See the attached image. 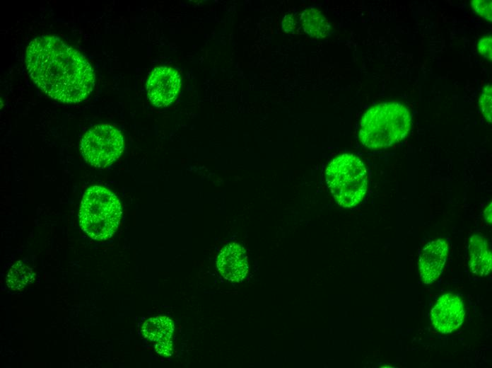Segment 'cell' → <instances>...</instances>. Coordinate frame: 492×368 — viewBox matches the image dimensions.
I'll return each instance as SVG.
<instances>
[{
    "instance_id": "cell-1",
    "label": "cell",
    "mask_w": 492,
    "mask_h": 368,
    "mask_svg": "<svg viewBox=\"0 0 492 368\" xmlns=\"http://www.w3.org/2000/svg\"><path fill=\"white\" fill-rule=\"evenodd\" d=\"M25 62L37 87L62 103L82 101L95 86V75L90 63L56 36L33 39L27 47Z\"/></svg>"
},
{
    "instance_id": "cell-2",
    "label": "cell",
    "mask_w": 492,
    "mask_h": 368,
    "mask_svg": "<svg viewBox=\"0 0 492 368\" xmlns=\"http://www.w3.org/2000/svg\"><path fill=\"white\" fill-rule=\"evenodd\" d=\"M411 127L409 110L399 102H384L363 115L358 131L361 143L369 149L392 146L403 140Z\"/></svg>"
},
{
    "instance_id": "cell-3",
    "label": "cell",
    "mask_w": 492,
    "mask_h": 368,
    "mask_svg": "<svg viewBox=\"0 0 492 368\" xmlns=\"http://www.w3.org/2000/svg\"><path fill=\"white\" fill-rule=\"evenodd\" d=\"M122 205L110 190L93 185L85 192L79 209L81 227L95 240H106L116 231L122 217Z\"/></svg>"
},
{
    "instance_id": "cell-4",
    "label": "cell",
    "mask_w": 492,
    "mask_h": 368,
    "mask_svg": "<svg viewBox=\"0 0 492 368\" xmlns=\"http://www.w3.org/2000/svg\"><path fill=\"white\" fill-rule=\"evenodd\" d=\"M325 180L339 205L351 208L364 198L368 189V172L357 156L344 153L334 158L325 171Z\"/></svg>"
},
{
    "instance_id": "cell-5",
    "label": "cell",
    "mask_w": 492,
    "mask_h": 368,
    "mask_svg": "<svg viewBox=\"0 0 492 368\" xmlns=\"http://www.w3.org/2000/svg\"><path fill=\"white\" fill-rule=\"evenodd\" d=\"M124 139L119 130L109 124L96 125L83 136L80 151L86 161L96 168H105L119 158Z\"/></svg>"
},
{
    "instance_id": "cell-6",
    "label": "cell",
    "mask_w": 492,
    "mask_h": 368,
    "mask_svg": "<svg viewBox=\"0 0 492 368\" xmlns=\"http://www.w3.org/2000/svg\"><path fill=\"white\" fill-rule=\"evenodd\" d=\"M181 86L180 74L169 67H156L146 82L149 100L157 107H166L176 98Z\"/></svg>"
},
{
    "instance_id": "cell-7",
    "label": "cell",
    "mask_w": 492,
    "mask_h": 368,
    "mask_svg": "<svg viewBox=\"0 0 492 368\" xmlns=\"http://www.w3.org/2000/svg\"><path fill=\"white\" fill-rule=\"evenodd\" d=\"M464 316L462 300L451 293L440 296L430 311L434 328L444 334L457 330L463 323Z\"/></svg>"
},
{
    "instance_id": "cell-8",
    "label": "cell",
    "mask_w": 492,
    "mask_h": 368,
    "mask_svg": "<svg viewBox=\"0 0 492 368\" xmlns=\"http://www.w3.org/2000/svg\"><path fill=\"white\" fill-rule=\"evenodd\" d=\"M449 245L438 238L425 245L418 258V271L425 284H431L442 274L448 255Z\"/></svg>"
},
{
    "instance_id": "cell-9",
    "label": "cell",
    "mask_w": 492,
    "mask_h": 368,
    "mask_svg": "<svg viewBox=\"0 0 492 368\" xmlns=\"http://www.w3.org/2000/svg\"><path fill=\"white\" fill-rule=\"evenodd\" d=\"M245 250L236 243L222 248L217 258V268L222 276L233 282L241 281L248 271Z\"/></svg>"
},
{
    "instance_id": "cell-10",
    "label": "cell",
    "mask_w": 492,
    "mask_h": 368,
    "mask_svg": "<svg viewBox=\"0 0 492 368\" xmlns=\"http://www.w3.org/2000/svg\"><path fill=\"white\" fill-rule=\"evenodd\" d=\"M469 266L479 276L489 275L492 269V255L488 242L480 235H472L469 241Z\"/></svg>"
},
{
    "instance_id": "cell-11",
    "label": "cell",
    "mask_w": 492,
    "mask_h": 368,
    "mask_svg": "<svg viewBox=\"0 0 492 368\" xmlns=\"http://www.w3.org/2000/svg\"><path fill=\"white\" fill-rule=\"evenodd\" d=\"M300 21L303 30L311 37L324 38L330 34L329 22L316 8L309 7L305 9L300 15Z\"/></svg>"
},
{
    "instance_id": "cell-12",
    "label": "cell",
    "mask_w": 492,
    "mask_h": 368,
    "mask_svg": "<svg viewBox=\"0 0 492 368\" xmlns=\"http://www.w3.org/2000/svg\"><path fill=\"white\" fill-rule=\"evenodd\" d=\"M143 335L153 342L170 340L174 331V324L167 316L148 318L142 326Z\"/></svg>"
},
{
    "instance_id": "cell-13",
    "label": "cell",
    "mask_w": 492,
    "mask_h": 368,
    "mask_svg": "<svg viewBox=\"0 0 492 368\" xmlns=\"http://www.w3.org/2000/svg\"><path fill=\"white\" fill-rule=\"evenodd\" d=\"M35 279L32 268L21 261L11 266L6 277V284L11 289L18 291L31 284Z\"/></svg>"
},
{
    "instance_id": "cell-14",
    "label": "cell",
    "mask_w": 492,
    "mask_h": 368,
    "mask_svg": "<svg viewBox=\"0 0 492 368\" xmlns=\"http://www.w3.org/2000/svg\"><path fill=\"white\" fill-rule=\"evenodd\" d=\"M481 113L488 122H491V85L488 84L483 88L479 100Z\"/></svg>"
},
{
    "instance_id": "cell-15",
    "label": "cell",
    "mask_w": 492,
    "mask_h": 368,
    "mask_svg": "<svg viewBox=\"0 0 492 368\" xmlns=\"http://www.w3.org/2000/svg\"><path fill=\"white\" fill-rule=\"evenodd\" d=\"M474 11L488 21H491V1L474 0L472 1Z\"/></svg>"
},
{
    "instance_id": "cell-16",
    "label": "cell",
    "mask_w": 492,
    "mask_h": 368,
    "mask_svg": "<svg viewBox=\"0 0 492 368\" xmlns=\"http://www.w3.org/2000/svg\"><path fill=\"white\" fill-rule=\"evenodd\" d=\"M491 36L481 38L477 44L479 52L485 58L491 59Z\"/></svg>"
},
{
    "instance_id": "cell-17",
    "label": "cell",
    "mask_w": 492,
    "mask_h": 368,
    "mask_svg": "<svg viewBox=\"0 0 492 368\" xmlns=\"http://www.w3.org/2000/svg\"><path fill=\"white\" fill-rule=\"evenodd\" d=\"M156 352L164 356H170L172 353V344L171 340L156 343L155 345Z\"/></svg>"
},
{
    "instance_id": "cell-18",
    "label": "cell",
    "mask_w": 492,
    "mask_h": 368,
    "mask_svg": "<svg viewBox=\"0 0 492 368\" xmlns=\"http://www.w3.org/2000/svg\"><path fill=\"white\" fill-rule=\"evenodd\" d=\"M295 27V21L292 13H287L282 21V29L285 32H289L294 30Z\"/></svg>"
},
{
    "instance_id": "cell-19",
    "label": "cell",
    "mask_w": 492,
    "mask_h": 368,
    "mask_svg": "<svg viewBox=\"0 0 492 368\" xmlns=\"http://www.w3.org/2000/svg\"><path fill=\"white\" fill-rule=\"evenodd\" d=\"M484 215L488 223L491 224V202L485 208Z\"/></svg>"
}]
</instances>
